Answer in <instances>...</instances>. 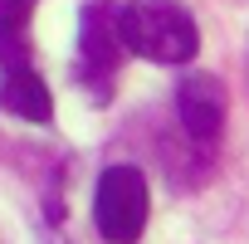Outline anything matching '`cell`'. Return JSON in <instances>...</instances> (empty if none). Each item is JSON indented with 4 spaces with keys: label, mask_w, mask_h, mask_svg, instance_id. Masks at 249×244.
Instances as JSON below:
<instances>
[{
    "label": "cell",
    "mask_w": 249,
    "mask_h": 244,
    "mask_svg": "<svg viewBox=\"0 0 249 244\" xmlns=\"http://www.w3.org/2000/svg\"><path fill=\"white\" fill-rule=\"evenodd\" d=\"M117 25H122V44L152 64H186L200 49V30L191 10L176 0H127V5H117Z\"/></svg>",
    "instance_id": "obj_1"
},
{
    "label": "cell",
    "mask_w": 249,
    "mask_h": 244,
    "mask_svg": "<svg viewBox=\"0 0 249 244\" xmlns=\"http://www.w3.org/2000/svg\"><path fill=\"white\" fill-rule=\"evenodd\" d=\"M0 107L15 112V117H25V122H49V117H54L49 83H44L30 64L5 69V78H0Z\"/></svg>",
    "instance_id": "obj_5"
},
{
    "label": "cell",
    "mask_w": 249,
    "mask_h": 244,
    "mask_svg": "<svg viewBox=\"0 0 249 244\" xmlns=\"http://www.w3.org/2000/svg\"><path fill=\"white\" fill-rule=\"evenodd\" d=\"M35 15V0H0V64L15 69L30 59L25 49V25Z\"/></svg>",
    "instance_id": "obj_6"
},
{
    "label": "cell",
    "mask_w": 249,
    "mask_h": 244,
    "mask_svg": "<svg viewBox=\"0 0 249 244\" xmlns=\"http://www.w3.org/2000/svg\"><path fill=\"white\" fill-rule=\"evenodd\" d=\"M122 54H127V44H122L117 5L112 0H88L83 15H78V64H73V78L93 93V103H103L112 93Z\"/></svg>",
    "instance_id": "obj_2"
},
{
    "label": "cell",
    "mask_w": 249,
    "mask_h": 244,
    "mask_svg": "<svg viewBox=\"0 0 249 244\" xmlns=\"http://www.w3.org/2000/svg\"><path fill=\"white\" fill-rule=\"evenodd\" d=\"M93 220L107 244H137L147 229V176L137 166H107L93 195Z\"/></svg>",
    "instance_id": "obj_3"
},
{
    "label": "cell",
    "mask_w": 249,
    "mask_h": 244,
    "mask_svg": "<svg viewBox=\"0 0 249 244\" xmlns=\"http://www.w3.org/2000/svg\"><path fill=\"white\" fill-rule=\"evenodd\" d=\"M176 112H181L186 137L200 142V147H210V142L220 137V127H225V88H220V78L191 73V78L176 88Z\"/></svg>",
    "instance_id": "obj_4"
}]
</instances>
